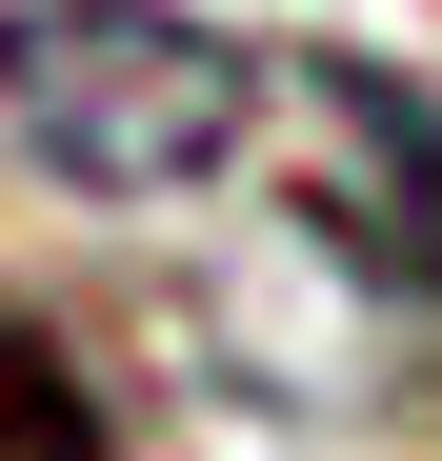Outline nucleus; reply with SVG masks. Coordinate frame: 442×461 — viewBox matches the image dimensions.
I'll list each match as a JSON object with an SVG mask.
<instances>
[{
    "mask_svg": "<svg viewBox=\"0 0 442 461\" xmlns=\"http://www.w3.org/2000/svg\"><path fill=\"white\" fill-rule=\"evenodd\" d=\"M0 461H121V441H101V381L60 361L21 301H0Z\"/></svg>",
    "mask_w": 442,
    "mask_h": 461,
    "instance_id": "obj_2",
    "label": "nucleus"
},
{
    "mask_svg": "<svg viewBox=\"0 0 442 461\" xmlns=\"http://www.w3.org/2000/svg\"><path fill=\"white\" fill-rule=\"evenodd\" d=\"M262 140V60L181 0H0V161L60 201H181Z\"/></svg>",
    "mask_w": 442,
    "mask_h": 461,
    "instance_id": "obj_1",
    "label": "nucleus"
}]
</instances>
